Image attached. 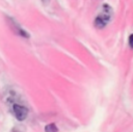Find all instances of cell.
Here are the masks:
<instances>
[{"label": "cell", "instance_id": "obj_2", "mask_svg": "<svg viewBox=\"0 0 133 132\" xmlns=\"http://www.w3.org/2000/svg\"><path fill=\"white\" fill-rule=\"evenodd\" d=\"M108 20H109V15L103 14V15L98 16V17L96 18V20H95V25H96L98 28H102V27H104V26L107 24Z\"/></svg>", "mask_w": 133, "mask_h": 132}, {"label": "cell", "instance_id": "obj_3", "mask_svg": "<svg viewBox=\"0 0 133 132\" xmlns=\"http://www.w3.org/2000/svg\"><path fill=\"white\" fill-rule=\"evenodd\" d=\"M45 131L46 132H58V129H57L55 124H49V125L46 126Z\"/></svg>", "mask_w": 133, "mask_h": 132}, {"label": "cell", "instance_id": "obj_1", "mask_svg": "<svg viewBox=\"0 0 133 132\" xmlns=\"http://www.w3.org/2000/svg\"><path fill=\"white\" fill-rule=\"evenodd\" d=\"M12 111L15 116L19 120V121H23L26 118V116L28 115V109L25 106H22L20 104H15L12 106Z\"/></svg>", "mask_w": 133, "mask_h": 132}, {"label": "cell", "instance_id": "obj_4", "mask_svg": "<svg viewBox=\"0 0 133 132\" xmlns=\"http://www.w3.org/2000/svg\"><path fill=\"white\" fill-rule=\"evenodd\" d=\"M129 45H130L131 48H133V34H131L129 36Z\"/></svg>", "mask_w": 133, "mask_h": 132}]
</instances>
